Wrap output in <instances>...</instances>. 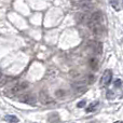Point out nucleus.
Instances as JSON below:
<instances>
[{
	"mask_svg": "<svg viewBox=\"0 0 123 123\" xmlns=\"http://www.w3.org/2000/svg\"><path fill=\"white\" fill-rule=\"evenodd\" d=\"M81 6H82V9H84V10L86 11V10L92 9V3H91V1H89V0H84V1L81 2Z\"/></svg>",
	"mask_w": 123,
	"mask_h": 123,
	"instance_id": "8",
	"label": "nucleus"
},
{
	"mask_svg": "<svg viewBox=\"0 0 123 123\" xmlns=\"http://www.w3.org/2000/svg\"><path fill=\"white\" fill-rule=\"evenodd\" d=\"M40 100L43 104H49V103H51V97L48 95V93L45 91H41L40 92Z\"/></svg>",
	"mask_w": 123,
	"mask_h": 123,
	"instance_id": "6",
	"label": "nucleus"
},
{
	"mask_svg": "<svg viewBox=\"0 0 123 123\" xmlns=\"http://www.w3.org/2000/svg\"><path fill=\"white\" fill-rule=\"evenodd\" d=\"M90 66L93 70H97L98 68V60L96 57H92L90 58Z\"/></svg>",
	"mask_w": 123,
	"mask_h": 123,
	"instance_id": "7",
	"label": "nucleus"
},
{
	"mask_svg": "<svg viewBox=\"0 0 123 123\" xmlns=\"http://www.w3.org/2000/svg\"><path fill=\"white\" fill-rule=\"evenodd\" d=\"M122 4H123V2H122Z\"/></svg>",
	"mask_w": 123,
	"mask_h": 123,
	"instance_id": "15",
	"label": "nucleus"
},
{
	"mask_svg": "<svg viewBox=\"0 0 123 123\" xmlns=\"http://www.w3.org/2000/svg\"><path fill=\"white\" fill-rule=\"evenodd\" d=\"M19 102L25 103V104H35L36 102V98L34 95H30V94H24L19 97Z\"/></svg>",
	"mask_w": 123,
	"mask_h": 123,
	"instance_id": "5",
	"label": "nucleus"
},
{
	"mask_svg": "<svg viewBox=\"0 0 123 123\" xmlns=\"http://www.w3.org/2000/svg\"><path fill=\"white\" fill-rule=\"evenodd\" d=\"M2 79H3V76H2V74H1V72H0V81H1Z\"/></svg>",
	"mask_w": 123,
	"mask_h": 123,
	"instance_id": "14",
	"label": "nucleus"
},
{
	"mask_svg": "<svg viewBox=\"0 0 123 123\" xmlns=\"http://www.w3.org/2000/svg\"><path fill=\"white\" fill-rule=\"evenodd\" d=\"M4 120L8 122H18V119H17L16 117H14V116H6V118H4Z\"/></svg>",
	"mask_w": 123,
	"mask_h": 123,
	"instance_id": "11",
	"label": "nucleus"
},
{
	"mask_svg": "<svg viewBox=\"0 0 123 123\" xmlns=\"http://www.w3.org/2000/svg\"><path fill=\"white\" fill-rule=\"evenodd\" d=\"M83 106H85V100H81V102L78 103V105H77V107H79V108H82Z\"/></svg>",
	"mask_w": 123,
	"mask_h": 123,
	"instance_id": "13",
	"label": "nucleus"
},
{
	"mask_svg": "<svg viewBox=\"0 0 123 123\" xmlns=\"http://www.w3.org/2000/svg\"><path fill=\"white\" fill-rule=\"evenodd\" d=\"M109 3H110V6H112L115 10L119 11L120 10V1L119 0H109Z\"/></svg>",
	"mask_w": 123,
	"mask_h": 123,
	"instance_id": "10",
	"label": "nucleus"
},
{
	"mask_svg": "<svg viewBox=\"0 0 123 123\" xmlns=\"http://www.w3.org/2000/svg\"><path fill=\"white\" fill-rule=\"evenodd\" d=\"M27 86H28V83L21 82V83H17V84H15L13 87H11L10 91H11V93H12L13 95H16V94L21 93L23 90H25Z\"/></svg>",
	"mask_w": 123,
	"mask_h": 123,
	"instance_id": "4",
	"label": "nucleus"
},
{
	"mask_svg": "<svg viewBox=\"0 0 123 123\" xmlns=\"http://www.w3.org/2000/svg\"><path fill=\"white\" fill-rule=\"evenodd\" d=\"M98 105H99V103H98V102L92 103V104L89 106V108H86V112H92V111H95L96 109H97Z\"/></svg>",
	"mask_w": 123,
	"mask_h": 123,
	"instance_id": "9",
	"label": "nucleus"
},
{
	"mask_svg": "<svg viewBox=\"0 0 123 123\" xmlns=\"http://www.w3.org/2000/svg\"><path fill=\"white\" fill-rule=\"evenodd\" d=\"M89 22L91 23H100L103 24L104 22V14H103L102 11H96L93 14L91 15V17L89 18Z\"/></svg>",
	"mask_w": 123,
	"mask_h": 123,
	"instance_id": "3",
	"label": "nucleus"
},
{
	"mask_svg": "<svg viewBox=\"0 0 123 123\" xmlns=\"http://www.w3.org/2000/svg\"><path fill=\"white\" fill-rule=\"evenodd\" d=\"M111 80H112V71L110 69H107L104 71L103 76L100 77V86H107L110 84Z\"/></svg>",
	"mask_w": 123,
	"mask_h": 123,
	"instance_id": "2",
	"label": "nucleus"
},
{
	"mask_svg": "<svg viewBox=\"0 0 123 123\" xmlns=\"http://www.w3.org/2000/svg\"><path fill=\"white\" fill-rule=\"evenodd\" d=\"M87 47L95 55H100L103 53V44L99 41H90L87 43Z\"/></svg>",
	"mask_w": 123,
	"mask_h": 123,
	"instance_id": "1",
	"label": "nucleus"
},
{
	"mask_svg": "<svg viewBox=\"0 0 123 123\" xmlns=\"http://www.w3.org/2000/svg\"><path fill=\"white\" fill-rule=\"evenodd\" d=\"M113 85H115V87H121L122 80H121V79H117V80H115V82H113Z\"/></svg>",
	"mask_w": 123,
	"mask_h": 123,
	"instance_id": "12",
	"label": "nucleus"
}]
</instances>
